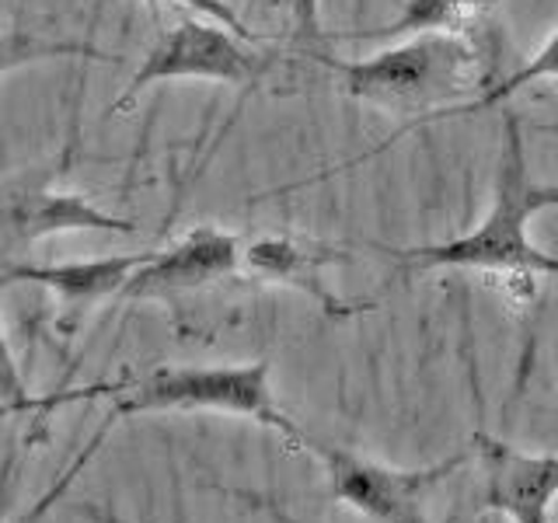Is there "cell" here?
<instances>
[{"label": "cell", "instance_id": "6da1fadb", "mask_svg": "<svg viewBox=\"0 0 558 523\" xmlns=\"http://www.w3.org/2000/svg\"><path fill=\"white\" fill-rule=\"evenodd\" d=\"M558 206V185H541L527 171L520 119L506 115L502 154L493 188V206L482 223L468 234L440 244H412V248H380L398 262V269L429 272V269H468L502 279L513 301H534L537 276H558V258L541 252L531 241L527 227L541 209Z\"/></svg>", "mask_w": 558, "mask_h": 523}, {"label": "cell", "instance_id": "7a4b0ae2", "mask_svg": "<svg viewBox=\"0 0 558 523\" xmlns=\"http://www.w3.org/2000/svg\"><path fill=\"white\" fill-rule=\"evenodd\" d=\"M272 363L252 360V363H206V366H154V370L140 374L133 380H122L112 388V405L105 412L98 433L81 458L70 464L63 482L52 485V492L39 502L46 506L57 499L63 488L74 482L77 467L87 464L98 453L101 440L122 418L133 415H154V412H217V415H241L252 423L279 433L290 447H307V433L293 423V418L276 405L272 391Z\"/></svg>", "mask_w": 558, "mask_h": 523}, {"label": "cell", "instance_id": "3957f363", "mask_svg": "<svg viewBox=\"0 0 558 523\" xmlns=\"http://www.w3.org/2000/svg\"><path fill=\"white\" fill-rule=\"evenodd\" d=\"M342 77L345 95L391 112H444L471 92H488V63L478 42L461 32H418L366 60H336L314 52Z\"/></svg>", "mask_w": 558, "mask_h": 523}, {"label": "cell", "instance_id": "277c9868", "mask_svg": "<svg viewBox=\"0 0 558 523\" xmlns=\"http://www.w3.org/2000/svg\"><path fill=\"white\" fill-rule=\"evenodd\" d=\"M304 450H311L328 471V499L349 506L371 523H429L426 496L475 458L471 450H464L426 467H391L360 458L345 447L322 443L314 436H307Z\"/></svg>", "mask_w": 558, "mask_h": 523}, {"label": "cell", "instance_id": "5b68a950", "mask_svg": "<svg viewBox=\"0 0 558 523\" xmlns=\"http://www.w3.org/2000/svg\"><path fill=\"white\" fill-rule=\"evenodd\" d=\"M269 57L244 46L241 35L223 28L217 22H199V17H182L179 25L168 28L157 46L136 66L130 87L122 92L109 109V115H119L126 105L147 92L150 84L165 81H220V84H241L252 87L266 77Z\"/></svg>", "mask_w": 558, "mask_h": 523}, {"label": "cell", "instance_id": "8992f818", "mask_svg": "<svg viewBox=\"0 0 558 523\" xmlns=\"http://www.w3.org/2000/svg\"><path fill=\"white\" fill-rule=\"evenodd\" d=\"M70 231H98V234H136L133 220L105 214L98 203L77 192L52 188V171L46 174H22L11 179L4 188V252L14 258L28 244L70 234Z\"/></svg>", "mask_w": 558, "mask_h": 523}, {"label": "cell", "instance_id": "52a82bcc", "mask_svg": "<svg viewBox=\"0 0 558 523\" xmlns=\"http://www.w3.org/2000/svg\"><path fill=\"white\" fill-rule=\"evenodd\" d=\"M478 461V510L513 523H548L558 499V453H523L488 433L471 436Z\"/></svg>", "mask_w": 558, "mask_h": 523}, {"label": "cell", "instance_id": "ba28073f", "mask_svg": "<svg viewBox=\"0 0 558 523\" xmlns=\"http://www.w3.org/2000/svg\"><path fill=\"white\" fill-rule=\"evenodd\" d=\"M241 252L244 241L238 234H227L209 223L196 227L171 248L154 252L147 266H140L122 290V301H165L174 293L214 287L241 272Z\"/></svg>", "mask_w": 558, "mask_h": 523}, {"label": "cell", "instance_id": "9c48e42d", "mask_svg": "<svg viewBox=\"0 0 558 523\" xmlns=\"http://www.w3.org/2000/svg\"><path fill=\"white\" fill-rule=\"evenodd\" d=\"M331 262H349V255L331 248V244H314V241L304 244L287 234H266V238L244 241L241 272L262 279V283H279V287L304 293L307 301H314L328 314V318H349V314L360 311V304H345L328 290L322 269L331 266Z\"/></svg>", "mask_w": 558, "mask_h": 523}, {"label": "cell", "instance_id": "30bf717a", "mask_svg": "<svg viewBox=\"0 0 558 523\" xmlns=\"http://www.w3.org/2000/svg\"><path fill=\"white\" fill-rule=\"evenodd\" d=\"M154 252L133 255H109V258H87V262H63V266H32V262H4V287L32 283L52 290L70 311H87L105 296H122L126 283L136 276L140 266H147Z\"/></svg>", "mask_w": 558, "mask_h": 523}, {"label": "cell", "instance_id": "8fae6325", "mask_svg": "<svg viewBox=\"0 0 558 523\" xmlns=\"http://www.w3.org/2000/svg\"><path fill=\"white\" fill-rule=\"evenodd\" d=\"M541 81H558V32L551 35V39L541 46L534 57L523 63L520 70H513L510 77H502V81H496L488 92H482L478 98H471V101H464V105H450V109H444V112H433V115H418V119H412L409 126H401V130H395L388 139H384L380 147H374V150H366L363 157H374V154H380V150H388L391 144H398L401 136H409V133H415L418 126H429V122H440V119H458V115H478V112H488V109H496V105H502L506 98H513V95H520V92H527L531 84H541ZM363 157H356V161H363ZM356 161H345L342 168H349V165H356Z\"/></svg>", "mask_w": 558, "mask_h": 523}, {"label": "cell", "instance_id": "7c38bea8", "mask_svg": "<svg viewBox=\"0 0 558 523\" xmlns=\"http://www.w3.org/2000/svg\"><path fill=\"white\" fill-rule=\"evenodd\" d=\"M496 0H405V8L395 22L380 28H356V32H328V42L339 39H405L418 32H461L471 35V25L493 8Z\"/></svg>", "mask_w": 558, "mask_h": 523}, {"label": "cell", "instance_id": "4fadbf2b", "mask_svg": "<svg viewBox=\"0 0 558 523\" xmlns=\"http://www.w3.org/2000/svg\"><path fill=\"white\" fill-rule=\"evenodd\" d=\"M63 60V57H84V60H98V63H119L109 52H101L87 42H66V39H39V35L32 32H17V28H8L4 35V70H11L17 63H32V60Z\"/></svg>", "mask_w": 558, "mask_h": 523}, {"label": "cell", "instance_id": "5bb4252c", "mask_svg": "<svg viewBox=\"0 0 558 523\" xmlns=\"http://www.w3.org/2000/svg\"><path fill=\"white\" fill-rule=\"evenodd\" d=\"M287 14H290L293 46L314 57L318 46L328 42V32H322V4L318 0H287Z\"/></svg>", "mask_w": 558, "mask_h": 523}, {"label": "cell", "instance_id": "9a60e30c", "mask_svg": "<svg viewBox=\"0 0 558 523\" xmlns=\"http://www.w3.org/2000/svg\"><path fill=\"white\" fill-rule=\"evenodd\" d=\"M144 4L157 14V8L165 4V0H144ZM168 4H182V8H189V11H196V14H206L209 22H217V25H223V28H231L234 35H241L244 42L248 39H255L252 35V28L241 22V17L234 14V8L227 4V0H168Z\"/></svg>", "mask_w": 558, "mask_h": 523}, {"label": "cell", "instance_id": "2e32d148", "mask_svg": "<svg viewBox=\"0 0 558 523\" xmlns=\"http://www.w3.org/2000/svg\"><path fill=\"white\" fill-rule=\"evenodd\" d=\"M87 520H92V523H122L119 516H112V513H101V510H95V506H84V510H81Z\"/></svg>", "mask_w": 558, "mask_h": 523}, {"label": "cell", "instance_id": "e0dca14e", "mask_svg": "<svg viewBox=\"0 0 558 523\" xmlns=\"http://www.w3.org/2000/svg\"><path fill=\"white\" fill-rule=\"evenodd\" d=\"M541 133H555L558 136V122H551V126H537Z\"/></svg>", "mask_w": 558, "mask_h": 523}]
</instances>
